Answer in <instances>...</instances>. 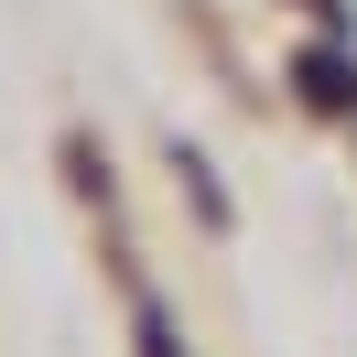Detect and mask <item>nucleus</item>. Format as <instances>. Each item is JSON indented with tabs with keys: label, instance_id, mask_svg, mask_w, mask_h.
<instances>
[{
	"label": "nucleus",
	"instance_id": "nucleus-1",
	"mask_svg": "<svg viewBox=\"0 0 357 357\" xmlns=\"http://www.w3.org/2000/svg\"><path fill=\"white\" fill-rule=\"evenodd\" d=\"M303 98H335V109H347V98H357V76L335 66V54H303Z\"/></svg>",
	"mask_w": 357,
	"mask_h": 357
},
{
	"label": "nucleus",
	"instance_id": "nucleus-2",
	"mask_svg": "<svg viewBox=\"0 0 357 357\" xmlns=\"http://www.w3.org/2000/svg\"><path fill=\"white\" fill-rule=\"evenodd\" d=\"M141 357H184V347H174V325H162L152 303H141Z\"/></svg>",
	"mask_w": 357,
	"mask_h": 357
}]
</instances>
